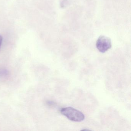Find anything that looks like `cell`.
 <instances>
[{"label": "cell", "mask_w": 131, "mask_h": 131, "mask_svg": "<svg viewBox=\"0 0 131 131\" xmlns=\"http://www.w3.org/2000/svg\"><path fill=\"white\" fill-rule=\"evenodd\" d=\"M60 113L69 119L73 122H82L85 119V115L82 112L72 107L62 108Z\"/></svg>", "instance_id": "cell-1"}, {"label": "cell", "mask_w": 131, "mask_h": 131, "mask_svg": "<svg viewBox=\"0 0 131 131\" xmlns=\"http://www.w3.org/2000/svg\"><path fill=\"white\" fill-rule=\"evenodd\" d=\"M96 47L100 52H105L112 47L111 39L105 36H100L96 41Z\"/></svg>", "instance_id": "cell-2"}, {"label": "cell", "mask_w": 131, "mask_h": 131, "mask_svg": "<svg viewBox=\"0 0 131 131\" xmlns=\"http://www.w3.org/2000/svg\"><path fill=\"white\" fill-rule=\"evenodd\" d=\"M9 76V72L5 68H0V80H4L6 79Z\"/></svg>", "instance_id": "cell-3"}, {"label": "cell", "mask_w": 131, "mask_h": 131, "mask_svg": "<svg viewBox=\"0 0 131 131\" xmlns=\"http://www.w3.org/2000/svg\"><path fill=\"white\" fill-rule=\"evenodd\" d=\"M46 104L49 106H53L54 105L55 103L52 101H47L46 102Z\"/></svg>", "instance_id": "cell-4"}, {"label": "cell", "mask_w": 131, "mask_h": 131, "mask_svg": "<svg viewBox=\"0 0 131 131\" xmlns=\"http://www.w3.org/2000/svg\"><path fill=\"white\" fill-rule=\"evenodd\" d=\"M3 37L0 35V49H1V45H2V42H3Z\"/></svg>", "instance_id": "cell-5"}, {"label": "cell", "mask_w": 131, "mask_h": 131, "mask_svg": "<svg viewBox=\"0 0 131 131\" xmlns=\"http://www.w3.org/2000/svg\"><path fill=\"white\" fill-rule=\"evenodd\" d=\"M82 130H90L89 129H82Z\"/></svg>", "instance_id": "cell-6"}]
</instances>
